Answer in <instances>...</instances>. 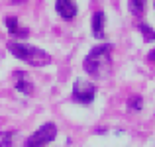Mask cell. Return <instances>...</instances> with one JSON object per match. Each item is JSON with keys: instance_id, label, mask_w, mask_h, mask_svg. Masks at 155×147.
<instances>
[{"instance_id": "6da1fadb", "label": "cell", "mask_w": 155, "mask_h": 147, "mask_svg": "<svg viewBox=\"0 0 155 147\" xmlns=\"http://www.w3.org/2000/svg\"><path fill=\"white\" fill-rule=\"evenodd\" d=\"M83 69L94 79H104L112 71V45L110 43H102L91 49L83 61Z\"/></svg>"}, {"instance_id": "7a4b0ae2", "label": "cell", "mask_w": 155, "mask_h": 147, "mask_svg": "<svg viewBox=\"0 0 155 147\" xmlns=\"http://www.w3.org/2000/svg\"><path fill=\"white\" fill-rule=\"evenodd\" d=\"M8 49L14 57H18L20 61H26L31 67H45L51 63V55L47 51L34 45H28V43H20V41H10Z\"/></svg>"}, {"instance_id": "3957f363", "label": "cell", "mask_w": 155, "mask_h": 147, "mask_svg": "<svg viewBox=\"0 0 155 147\" xmlns=\"http://www.w3.org/2000/svg\"><path fill=\"white\" fill-rule=\"evenodd\" d=\"M55 136H57V126L53 124V122H47V124H43L38 132H34L30 137H28L26 147H43V145L49 143V141L55 139Z\"/></svg>"}, {"instance_id": "277c9868", "label": "cell", "mask_w": 155, "mask_h": 147, "mask_svg": "<svg viewBox=\"0 0 155 147\" xmlns=\"http://www.w3.org/2000/svg\"><path fill=\"white\" fill-rule=\"evenodd\" d=\"M96 96V87L88 80H75V87H73V100L79 102V104H91Z\"/></svg>"}, {"instance_id": "5b68a950", "label": "cell", "mask_w": 155, "mask_h": 147, "mask_svg": "<svg viewBox=\"0 0 155 147\" xmlns=\"http://www.w3.org/2000/svg\"><path fill=\"white\" fill-rule=\"evenodd\" d=\"M14 87H16V90H20L22 94H28V96L34 94V83L30 80L28 73H24V71L14 73Z\"/></svg>"}, {"instance_id": "8992f818", "label": "cell", "mask_w": 155, "mask_h": 147, "mask_svg": "<svg viewBox=\"0 0 155 147\" xmlns=\"http://www.w3.org/2000/svg\"><path fill=\"white\" fill-rule=\"evenodd\" d=\"M55 10L61 18L73 20L77 16V4L75 0H55Z\"/></svg>"}, {"instance_id": "52a82bcc", "label": "cell", "mask_w": 155, "mask_h": 147, "mask_svg": "<svg viewBox=\"0 0 155 147\" xmlns=\"http://www.w3.org/2000/svg\"><path fill=\"white\" fill-rule=\"evenodd\" d=\"M104 24H106V16L104 12H96L92 16V35L98 39L104 38Z\"/></svg>"}, {"instance_id": "ba28073f", "label": "cell", "mask_w": 155, "mask_h": 147, "mask_svg": "<svg viewBox=\"0 0 155 147\" xmlns=\"http://www.w3.org/2000/svg\"><path fill=\"white\" fill-rule=\"evenodd\" d=\"M6 28H8V31H10L12 35H18V38H26L28 35V30L20 26L16 18H6Z\"/></svg>"}, {"instance_id": "9c48e42d", "label": "cell", "mask_w": 155, "mask_h": 147, "mask_svg": "<svg viewBox=\"0 0 155 147\" xmlns=\"http://www.w3.org/2000/svg\"><path fill=\"white\" fill-rule=\"evenodd\" d=\"M145 2L147 0H130V10L134 16H141L145 12Z\"/></svg>"}, {"instance_id": "30bf717a", "label": "cell", "mask_w": 155, "mask_h": 147, "mask_svg": "<svg viewBox=\"0 0 155 147\" xmlns=\"http://www.w3.org/2000/svg\"><path fill=\"white\" fill-rule=\"evenodd\" d=\"M0 147H14V132H0Z\"/></svg>"}, {"instance_id": "8fae6325", "label": "cell", "mask_w": 155, "mask_h": 147, "mask_svg": "<svg viewBox=\"0 0 155 147\" xmlns=\"http://www.w3.org/2000/svg\"><path fill=\"white\" fill-rule=\"evenodd\" d=\"M141 106H143L141 96H132V98L128 100V110H130V112H140Z\"/></svg>"}, {"instance_id": "7c38bea8", "label": "cell", "mask_w": 155, "mask_h": 147, "mask_svg": "<svg viewBox=\"0 0 155 147\" xmlns=\"http://www.w3.org/2000/svg\"><path fill=\"white\" fill-rule=\"evenodd\" d=\"M140 31L145 41H155V30H151L147 24H140Z\"/></svg>"}, {"instance_id": "4fadbf2b", "label": "cell", "mask_w": 155, "mask_h": 147, "mask_svg": "<svg viewBox=\"0 0 155 147\" xmlns=\"http://www.w3.org/2000/svg\"><path fill=\"white\" fill-rule=\"evenodd\" d=\"M149 61H155V51H151V53H149Z\"/></svg>"}]
</instances>
